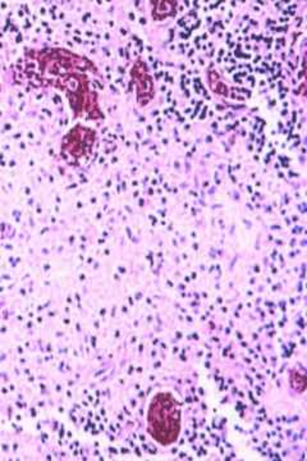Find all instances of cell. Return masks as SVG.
<instances>
[{"label": "cell", "mask_w": 307, "mask_h": 461, "mask_svg": "<svg viewBox=\"0 0 307 461\" xmlns=\"http://www.w3.org/2000/svg\"><path fill=\"white\" fill-rule=\"evenodd\" d=\"M182 428L181 404L170 392H159L147 410V431L161 446H170L179 438Z\"/></svg>", "instance_id": "1"}, {"label": "cell", "mask_w": 307, "mask_h": 461, "mask_svg": "<svg viewBox=\"0 0 307 461\" xmlns=\"http://www.w3.org/2000/svg\"><path fill=\"white\" fill-rule=\"evenodd\" d=\"M290 383L292 385V387L296 391H298L300 393H303L306 390V377L303 373L297 372V370H292L290 375Z\"/></svg>", "instance_id": "2"}]
</instances>
